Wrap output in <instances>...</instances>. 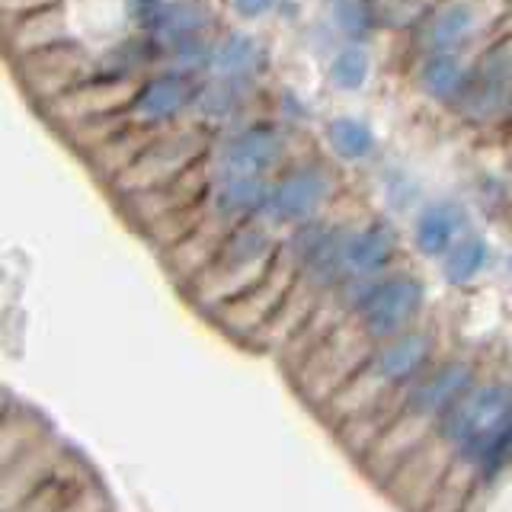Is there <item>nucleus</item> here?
I'll use <instances>...</instances> for the list:
<instances>
[{
	"label": "nucleus",
	"instance_id": "1",
	"mask_svg": "<svg viewBox=\"0 0 512 512\" xmlns=\"http://www.w3.org/2000/svg\"><path fill=\"white\" fill-rule=\"evenodd\" d=\"M461 400V397H458ZM509 426V394L503 388H480L468 400H461L458 410L448 416V439L477 455L496 429Z\"/></svg>",
	"mask_w": 512,
	"mask_h": 512
},
{
	"label": "nucleus",
	"instance_id": "21",
	"mask_svg": "<svg viewBox=\"0 0 512 512\" xmlns=\"http://www.w3.org/2000/svg\"><path fill=\"white\" fill-rule=\"evenodd\" d=\"M234 4H237V10H240V13H247V16H260L263 10H269L272 0H234Z\"/></svg>",
	"mask_w": 512,
	"mask_h": 512
},
{
	"label": "nucleus",
	"instance_id": "3",
	"mask_svg": "<svg viewBox=\"0 0 512 512\" xmlns=\"http://www.w3.org/2000/svg\"><path fill=\"white\" fill-rule=\"evenodd\" d=\"M420 298H423V288L416 279L397 276V279H388V282H378L372 292L362 298V308H359L368 333L388 336L397 327H404L407 320L413 317Z\"/></svg>",
	"mask_w": 512,
	"mask_h": 512
},
{
	"label": "nucleus",
	"instance_id": "10",
	"mask_svg": "<svg viewBox=\"0 0 512 512\" xmlns=\"http://www.w3.org/2000/svg\"><path fill=\"white\" fill-rule=\"evenodd\" d=\"M276 154H279V138L272 132H266V128H263V132L256 128V132L244 135L234 144L228 164L237 173H256V170L269 167L272 160H276Z\"/></svg>",
	"mask_w": 512,
	"mask_h": 512
},
{
	"label": "nucleus",
	"instance_id": "4",
	"mask_svg": "<svg viewBox=\"0 0 512 512\" xmlns=\"http://www.w3.org/2000/svg\"><path fill=\"white\" fill-rule=\"evenodd\" d=\"M327 192V176L320 170H301L295 176H288L282 183L279 196H276V208L282 218H301L308 215L311 208L324 199Z\"/></svg>",
	"mask_w": 512,
	"mask_h": 512
},
{
	"label": "nucleus",
	"instance_id": "5",
	"mask_svg": "<svg viewBox=\"0 0 512 512\" xmlns=\"http://www.w3.org/2000/svg\"><path fill=\"white\" fill-rule=\"evenodd\" d=\"M426 356H429V340H426L423 333L400 336L397 343H391L375 359V372L388 384L391 381H404V378H410L416 368L426 362Z\"/></svg>",
	"mask_w": 512,
	"mask_h": 512
},
{
	"label": "nucleus",
	"instance_id": "8",
	"mask_svg": "<svg viewBox=\"0 0 512 512\" xmlns=\"http://www.w3.org/2000/svg\"><path fill=\"white\" fill-rule=\"evenodd\" d=\"M394 253V231L384 228V224H375L365 234H359L352 244L346 247V263L359 272H375L388 263V256Z\"/></svg>",
	"mask_w": 512,
	"mask_h": 512
},
{
	"label": "nucleus",
	"instance_id": "11",
	"mask_svg": "<svg viewBox=\"0 0 512 512\" xmlns=\"http://www.w3.org/2000/svg\"><path fill=\"white\" fill-rule=\"evenodd\" d=\"M474 29H477L474 4H452V7L442 10L436 26H432V42H436L439 48H452V45H461L464 39H468Z\"/></svg>",
	"mask_w": 512,
	"mask_h": 512
},
{
	"label": "nucleus",
	"instance_id": "20",
	"mask_svg": "<svg viewBox=\"0 0 512 512\" xmlns=\"http://www.w3.org/2000/svg\"><path fill=\"white\" fill-rule=\"evenodd\" d=\"M48 4H55V0H0V7H7V10H39Z\"/></svg>",
	"mask_w": 512,
	"mask_h": 512
},
{
	"label": "nucleus",
	"instance_id": "12",
	"mask_svg": "<svg viewBox=\"0 0 512 512\" xmlns=\"http://www.w3.org/2000/svg\"><path fill=\"white\" fill-rule=\"evenodd\" d=\"M487 263V244L480 237H468L464 244L452 253V260L445 263V272H448V279L464 285V282H471L480 269H484Z\"/></svg>",
	"mask_w": 512,
	"mask_h": 512
},
{
	"label": "nucleus",
	"instance_id": "16",
	"mask_svg": "<svg viewBox=\"0 0 512 512\" xmlns=\"http://www.w3.org/2000/svg\"><path fill=\"white\" fill-rule=\"evenodd\" d=\"M218 71L221 74H244L250 71L256 64V45L250 39H228L224 42V48L218 52Z\"/></svg>",
	"mask_w": 512,
	"mask_h": 512
},
{
	"label": "nucleus",
	"instance_id": "19",
	"mask_svg": "<svg viewBox=\"0 0 512 512\" xmlns=\"http://www.w3.org/2000/svg\"><path fill=\"white\" fill-rule=\"evenodd\" d=\"M336 20H340V26L349 36H365L368 26H372V16H368L365 4H359V0H343V4L336 7Z\"/></svg>",
	"mask_w": 512,
	"mask_h": 512
},
{
	"label": "nucleus",
	"instance_id": "15",
	"mask_svg": "<svg viewBox=\"0 0 512 512\" xmlns=\"http://www.w3.org/2000/svg\"><path fill=\"white\" fill-rule=\"evenodd\" d=\"M260 202H263V183L253 173H237L224 183V196H221L224 208H240L244 212V208H253Z\"/></svg>",
	"mask_w": 512,
	"mask_h": 512
},
{
	"label": "nucleus",
	"instance_id": "7",
	"mask_svg": "<svg viewBox=\"0 0 512 512\" xmlns=\"http://www.w3.org/2000/svg\"><path fill=\"white\" fill-rule=\"evenodd\" d=\"M186 103V87L183 80L176 77H160L154 84H148L141 90V96L135 100V116L141 122H164L173 112H180Z\"/></svg>",
	"mask_w": 512,
	"mask_h": 512
},
{
	"label": "nucleus",
	"instance_id": "18",
	"mask_svg": "<svg viewBox=\"0 0 512 512\" xmlns=\"http://www.w3.org/2000/svg\"><path fill=\"white\" fill-rule=\"evenodd\" d=\"M202 23H205V13H202L196 4H176V7H170V13L164 16L167 36H173V39L192 36V32H199Z\"/></svg>",
	"mask_w": 512,
	"mask_h": 512
},
{
	"label": "nucleus",
	"instance_id": "6",
	"mask_svg": "<svg viewBox=\"0 0 512 512\" xmlns=\"http://www.w3.org/2000/svg\"><path fill=\"white\" fill-rule=\"evenodd\" d=\"M468 381H471V372L464 365H448L442 368V372L432 378L426 388L416 391V413H423V416H439L442 410H448L455 404V400L464 394V388H468Z\"/></svg>",
	"mask_w": 512,
	"mask_h": 512
},
{
	"label": "nucleus",
	"instance_id": "14",
	"mask_svg": "<svg viewBox=\"0 0 512 512\" xmlns=\"http://www.w3.org/2000/svg\"><path fill=\"white\" fill-rule=\"evenodd\" d=\"M330 138L336 144V151H340L343 157H349V160H356V157L372 151V132H368V128L362 122H356V119L333 122Z\"/></svg>",
	"mask_w": 512,
	"mask_h": 512
},
{
	"label": "nucleus",
	"instance_id": "9",
	"mask_svg": "<svg viewBox=\"0 0 512 512\" xmlns=\"http://www.w3.org/2000/svg\"><path fill=\"white\" fill-rule=\"evenodd\" d=\"M458 212L452 205H432L416 221V244H420L423 253H442L448 244H452L455 228H458Z\"/></svg>",
	"mask_w": 512,
	"mask_h": 512
},
{
	"label": "nucleus",
	"instance_id": "13",
	"mask_svg": "<svg viewBox=\"0 0 512 512\" xmlns=\"http://www.w3.org/2000/svg\"><path fill=\"white\" fill-rule=\"evenodd\" d=\"M423 87L432 96H452L461 87V68H458V61L448 58V55L429 58L426 68H423Z\"/></svg>",
	"mask_w": 512,
	"mask_h": 512
},
{
	"label": "nucleus",
	"instance_id": "2",
	"mask_svg": "<svg viewBox=\"0 0 512 512\" xmlns=\"http://www.w3.org/2000/svg\"><path fill=\"white\" fill-rule=\"evenodd\" d=\"M208 148V141L202 132H183V135H173L151 144V148H141V160L135 167H128V176H135V186H160V183H170L176 173H183L189 164H196L202 157V151Z\"/></svg>",
	"mask_w": 512,
	"mask_h": 512
},
{
	"label": "nucleus",
	"instance_id": "17",
	"mask_svg": "<svg viewBox=\"0 0 512 512\" xmlns=\"http://www.w3.org/2000/svg\"><path fill=\"white\" fill-rule=\"evenodd\" d=\"M365 74H368V61H365L362 52H356V48H349V52H343L340 58H336V64H333V80H336L340 87H346V90L362 87Z\"/></svg>",
	"mask_w": 512,
	"mask_h": 512
}]
</instances>
